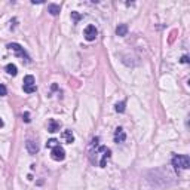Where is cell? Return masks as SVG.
Returning <instances> with one entry per match:
<instances>
[{
  "mask_svg": "<svg viewBox=\"0 0 190 190\" xmlns=\"http://www.w3.org/2000/svg\"><path fill=\"white\" fill-rule=\"evenodd\" d=\"M98 138H95L92 143H94V145H95V151L92 153V155H100L101 156V159H100V166L101 168H104L106 166V163H107V161L110 159V156H112V151H110V149H107L106 145H98ZM91 155V156H92Z\"/></svg>",
  "mask_w": 190,
  "mask_h": 190,
  "instance_id": "obj_1",
  "label": "cell"
},
{
  "mask_svg": "<svg viewBox=\"0 0 190 190\" xmlns=\"http://www.w3.org/2000/svg\"><path fill=\"white\" fill-rule=\"evenodd\" d=\"M172 166L177 169H189L190 168V157L187 155H177L172 157Z\"/></svg>",
  "mask_w": 190,
  "mask_h": 190,
  "instance_id": "obj_2",
  "label": "cell"
},
{
  "mask_svg": "<svg viewBox=\"0 0 190 190\" xmlns=\"http://www.w3.org/2000/svg\"><path fill=\"white\" fill-rule=\"evenodd\" d=\"M36 80L31 74H27L25 77H24V92H27V94H33L36 92Z\"/></svg>",
  "mask_w": 190,
  "mask_h": 190,
  "instance_id": "obj_3",
  "label": "cell"
},
{
  "mask_svg": "<svg viewBox=\"0 0 190 190\" xmlns=\"http://www.w3.org/2000/svg\"><path fill=\"white\" fill-rule=\"evenodd\" d=\"M50 157H52L54 161H56V162H61V161L66 159V151H64V149H62L61 145L58 144L52 149V151H50Z\"/></svg>",
  "mask_w": 190,
  "mask_h": 190,
  "instance_id": "obj_4",
  "label": "cell"
},
{
  "mask_svg": "<svg viewBox=\"0 0 190 190\" xmlns=\"http://www.w3.org/2000/svg\"><path fill=\"white\" fill-rule=\"evenodd\" d=\"M8 48H9V49H12L13 52H17V54L21 56V58H25V61H27V62H30V56H28V54L24 50V48L21 45H18V43H9V45H8Z\"/></svg>",
  "mask_w": 190,
  "mask_h": 190,
  "instance_id": "obj_5",
  "label": "cell"
},
{
  "mask_svg": "<svg viewBox=\"0 0 190 190\" xmlns=\"http://www.w3.org/2000/svg\"><path fill=\"white\" fill-rule=\"evenodd\" d=\"M97 34H98V31H97L95 25H88V27L85 28V39L88 40V42H94L97 39Z\"/></svg>",
  "mask_w": 190,
  "mask_h": 190,
  "instance_id": "obj_6",
  "label": "cell"
},
{
  "mask_svg": "<svg viewBox=\"0 0 190 190\" xmlns=\"http://www.w3.org/2000/svg\"><path fill=\"white\" fill-rule=\"evenodd\" d=\"M60 128H61V123L58 122V120H55V119H49V120H48V131H49L50 134L58 132Z\"/></svg>",
  "mask_w": 190,
  "mask_h": 190,
  "instance_id": "obj_7",
  "label": "cell"
},
{
  "mask_svg": "<svg viewBox=\"0 0 190 190\" xmlns=\"http://www.w3.org/2000/svg\"><path fill=\"white\" fill-rule=\"evenodd\" d=\"M25 149H27V151L30 155H36L39 151V145H37V143H34L33 140H27L25 141Z\"/></svg>",
  "mask_w": 190,
  "mask_h": 190,
  "instance_id": "obj_8",
  "label": "cell"
},
{
  "mask_svg": "<svg viewBox=\"0 0 190 190\" xmlns=\"http://www.w3.org/2000/svg\"><path fill=\"white\" fill-rule=\"evenodd\" d=\"M126 140V134H125V131L122 128H116L114 131V143H123V141Z\"/></svg>",
  "mask_w": 190,
  "mask_h": 190,
  "instance_id": "obj_9",
  "label": "cell"
},
{
  "mask_svg": "<svg viewBox=\"0 0 190 190\" xmlns=\"http://www.w3.org/2000/svg\"><path fill=\"white\" fill-rule=\"evenodd\" d=\"M126 33H128V25L126 24H119L118 27H116V34H118L119 37L126 36Z\"/></svg>",
  "mask_w": 190,
  "mask_h": 190,
  "instance_id": "obj_10",
  "label": "cell"
},
{
  "mask_svg": "<svg viewBox=\"0 0 190 190\" xmlns=\"http://www.w3.org/2000/svg\"><path fill=\"white\" fill-rule=\"evenodd\" d=\"M60 11H61V8H60V5H55V3H50V5L48 6V12H49L50 15H54V17H56V15L60 13Z\"/></svg>",
  "mask_w": 190,
  "mask_h": 190,
  "instance_id": "obj_11",
  "label": "cell"
},
{
  "mask_svg": "<svg viewBox=\"0 0 190 190\" xmlns=\"http://www.w3.org/2000/svg\"><path fill=\"white\" fill-rule=\"evenodd\" d=\"M62 138H64V140L67 141L68 144H71L73 141H74V137H73V132H71V131H70V129H66V131L62 132Z\"/></svg>",
  "mask_w": 190,
  "mask_h": 190,
  "instance_id": "obj_12",
  "label": "cell"
},
{
  "mask_svg": "<svg viewBox=\"0 0 190 190\" xmlns=\"http://www.w3.org/2000/svg\"><path fill=\"white\" fill-rule=\"evenodd\" d=\"M6 71L9 73L11 76H17V73H18V68L15 64H8L6 66Z\"/></svg>",
  "mask_w": 190,
  "mask_h": 190,
  "instance_id": "obj_13",
  "label": "cell"
},
{
  "mask_svg": "<svg viewBox=\"0 0 190 190\" xmlns=\"http://www.w3.org/2000/svg\"><path fill=\"white\" fill-rule=\"evenodd\" d=\"M125 106H126V103L125 101H122V103H118L116 106H114V110L118 113H123L125 112Z\"/></svg>",
  "mask_w": 190,
  "mask_h": 190,
  "instance_id": "obj_14",
  "label": "cell"
},
{
  "mask_svg": "<svg viewBox=\"0 0 190 190\" xmlns=\"http://www.w3.org/2000/svg\"><path fill=\"white\" fill-rule=\"evenodd\" d=\"M55 145H58V141H56L55 138H50V140H48V143H46V147H49V149H54Z\"/></svg>",
  "mask_w": 190,
  "mask_h": 190,
  "instance_id": "obj_15",
  "label": "cell"
},
{
  "mask_svg": "<svg viewBox=\"0 0 190 190\" xmlns=\"http://www.w3.org/2000/svg\"><path fill=\"white\" fill-rule=\"evenodd\" d=\"M71 18L74 19V23H77L79 19L82 18V15H80V13H77V12H71Z\"/></svg>",
  "mask_w": 190,
  "mask_h": 190,
  "instance_id": "obj_16",
  "label": "cell"
},
{
  "mask_svg": "<svg viewBox=\"0 0 190 190\" xmlns=\"http://www.w3.org/2000/svg\"><path fill=\"white\" fill-rule=\"evenodd\" d=\"M8 94V89H6L5 85H0V97H5Z\"/></svg>",
  "mask_w": 190,
  "mask_h": 190,
  "instance_id": "obj_17",
  "label": "cell"
},
{
  "mask_svg": "<svg viewBox=\"0 0 190 190\" xmlns=\"http://www.w3.org/2000/svg\"><path fill=\"white\" fill-rule=\"evenodd\" d=\"M23 120H24L25 123H28L30 120H31V119H30V113H28V112H25V113L23 114Z\"/></svg>",
  "mask_w": 190,
  "mask_h": 190,
  "instance_id": "obj_18",
  "label": "cell"
},
{
  "mask_svg": "<svg viewBox=\"0 0 190 190\" xmlns=\"http://www.w3.org/2000/svg\"><path fill=\"white\" fill-rule=\"evenodd\" d=\"M180 61L183 62V64H187V62H189V56H187V55H183V56H181V60H180Z\"/></svg>",
  "mask_w": 190,
  "mask_h": 190,
  "instance_id": "obj_19",
  "label": "cell"
},
{
  "mask_svg": "<svg viewBox=\"0 0 190 190\" xmlns=\"http://www.w3.org/2000/svg\"><path fill=\"white\" fill-rule=\"evenodd\" d=\"M31 3H33V5H36V3H37V5H40V3H43V2H42V0H33Z\"/></svg>",
  "mask_w": 190,
  "mask_h": 190,
  "instance_id": "obj_20",
  "label": "cell"
},
{
  "mask_svg": "<svg viewBox=\"0 0 190 190\" xmlns=\"http://www.w3.org/2000/svg\"><path fill=\"white\" fill-rule=\"evenodd\" d=\"M3 126V120H2V118H0V128Z\"/></svg>",
  "mask_w": 190,
  "mask_h": 190,
  "instance_id": "obj_21",
  "label": "cell"
},
{
  "mask_svg": "<svg viewBox=\"0 0 190 190\" xmlns=\"http://www.w3.org/2000/svg\"><path fill=\"white\" fill-rule=\"evenodd\" d=\"M112 190H113V189H112Z\"/></svg>",
  "mask_w": 190,
  "mask_h": 190,
  "instance_id": "obj_22",
  "label": "cell"
}]
</instances>
